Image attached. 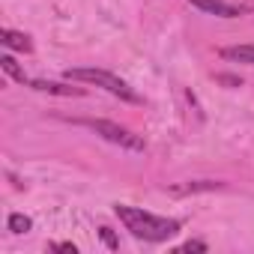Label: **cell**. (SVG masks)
<instances>
[{
    "label": "cell",
    "instance_id": "30bf717a",
    "mask_svg": "<svg viewBox=\"0 0 254 254\" xmlns=\"http://www.w3.org/2000/svg\"><path fill=\"white\" fill-rule=\"evenodd\" d=\"M212 189H221V183H191V186H177L174 191L183 194V191H212Z\"/></svg>",
    "mask_w": 254,
    "mask_h": 254
},
{
    "label": "cell",
    "instance_id": "7c38bea8",
    "mask_svg": "<svg viewBox=\"0 0 254 254\" xmlns=\"http://www.w3.org/2000/svg\"><path fill=\"white\" fill-rule=\"evenodd\" d=\"M48 248H51V251H72V254L78 251V248H75L72 242H54V245H48Z\"/></svg>",
    "mask_w": 254,
    "mask_h": 254
},
{
    "label": "cell",
    "instance_id": "5b68a950",
    "mask_svg": "<svg viewBox=\"0 0 254 254\" xmlns=\"http://www.w3.org/2000/svg\"><path fill=\"white\" fill-rule=\"evenodd\" d=\"M33 90H42V93H54V96H84L81 87H66V84H54V81H30Z\"/></svg>",
    "mask_w": 254,
    "mask_h": 254
},
{
    "label": "cell",
    "instance_id": "4fadbf2b",
    "mask_svg": "<svg viewBox=\"0 0 254 254\" xmlns=\"http://www.w3.org/2000/svg\"><path fill=\"white\" fill-rule=\"evenodd\" d=\"M102 239L108 242V248H117V239H114V233H111L108 227H102Z\"/></svg>",
    "mask_w": 254,
    "mask_h": 254
},
{
    "label": "cell",
    "instance_id": "277c9868",
    "mask_svg": "<svg viewBox=\"0 0 254 254\" xmlns=\"http://www.w3.org/2000/svg\"><path fill=\"white\" fill-rule=\"evenodd\" d=\"M189 3L194 9H200L206 15H218V18H236V15L245 12V6H233L227 0H189Z\"/></svg>",
    "mask_w": 254,
    "mask_h": 254
},
{
    "label": "cell",
    "instance_id": "8992f818",
    "mask_svg": "<svg viewBox=\"0 0 254 254\" xmlns=\"http://www.w3.org/2000/svg\"><path fill=\"white\" fill-rule=\"evenodd\" d=\"M0 42H3L6 48H12V51H30L33 48L30 36H24L18 30H3V33H0Z\"/></svg>",
    "mask_w": 254,
    "mask_h": 254
},
{
    "label": "cell",
    "instance_id": "3957f363",
    "mask_svg": "<svg viewBox=\"0 0 254 254\" xmlns=\"http://www.w3.org/2000/svg\"><path fill=\"white\" fill-rule=\"evenodd\" d=\"M87 126H90L96 135H102L105 141H111V144H117V147H123V150H132V153H144V150H147V144H144L141 135L123 129V126H117V123H108V120H87Z\"/></svg>",
    "mask_w": 254,
    "mask_h": 254
},
{
    "label": "cell",
    "instance_id": "52a82bcc",
    "mask_svg": "<svg viewBox=\"0 0 254 254\" xmlns=\"http://www.w3.org/2000/svg\"><path fill=\"white\" fill-rule=\"evenodd\" d=\"M218 54L233 63H254V45H233V48H221Z\"/></svg>",
    "mask_w": 254,
    "mask_h": 254
},
{
    "label": "cell",
    "instance_id": "7a4b0ae2",
    "mask_svg": "<svg viewBox=\"0 0 254 254\" xmlns=\"http://www.w3.org/2000/svg\"><path fill=\"white\" fill-rule=\"evenodd\" d=\"M66 78L69 81H84V84H93V87H102L108 90L111 96L123 99V102H132V105H141V96L126 84L123 78L105 72V69H66Z\"/></svg>",
    "mask_w": 254,
    "mask_h": 254
},
{
    "label": "cell",
    "instance_id": "8fae6325",
    "mask_svg": "<svg viewBox=\"0 0 254 254\" xmlns=\"http://www.w3.org/2000/svg\"><path fill=\"white\" fill-rule=\"evenodd\" d=\"M180 251H206V242H200V239H191V242H186Z\"/></svg>",
    "mask_w": 254,
    "mask_h": 254
},
{
    "label": "cell",
    "instance_id": "ba28073f",
    "mask_svg": "<svg viewBox=\"0 0 254 254\" xmlns=\"http://www.w3.org/2000/svg\"><path fill=\"white\" fill-rule=\"evenodd\" d=\"M0 69H3L12 81H21V84H27V75H24V69L15 63V57H9V54H3L0 57Z\"/></svg>",
    "mask_w": 254,
    "mask_h": 254
},
{
    "label": "cell",
    "instance_id": "9c48e42d",
    "mask_svg": "<svg viewBox=\"0 0 254 254\" xmlns=\"http://www.w3.org/2000/svg\"><path fill=\"white\" fill-rule=\"evenodd\" d=\"M30 227H33V221H30L24 212H12V215H9V230H12V233H27Z\"/></svg>",
    "mask_w": 254,
    "mask_h": 254
},
{
    "label": "cell",
    "instance_id": "6da1fadb",
    "mask_svg": "<svg viewBox=\"0 0 254 254\" xmlns=\"http://www.w3.org/2000/svg\"><path fill=\"white\" fill-rule=\"evenodd\" d=\"M114 212H117V218L123 221L126 230H129L135 239H144V242H165V239L180 233V221L177 218L153 215V212H144L138 206H126V203H117Z\"/></svg>",
    "mask_w": 254,
    "mask_h": 254
},
{
    "label": "cell",
    "instance_id": "5bb4252c",
    "mask_svg": "<svg viewBox=\"0 0 254 254\" xmlns=\"http://www.w3.org/2000/svg\"><path fill=\"white\" fill-rule=\"evenodd\" d=\"M218 81H221V84H233V87H242V81H239V78H230V75H218Z\"/></svg>",
    "mask_w": 254,
    "mask_h": 254
}]
</instances>
